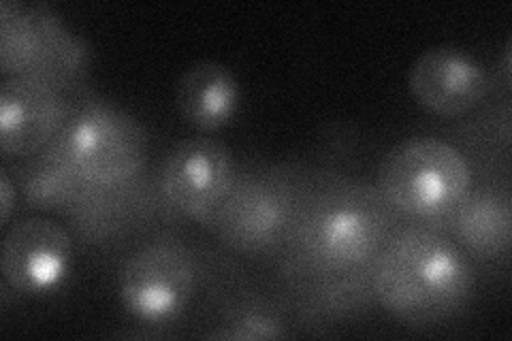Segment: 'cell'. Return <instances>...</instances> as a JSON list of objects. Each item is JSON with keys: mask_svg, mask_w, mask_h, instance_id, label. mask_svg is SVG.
Masks as SVG:
<instances>
[{"mask_svg": "<svg viewBox=\"0 0 512 341\" xmlns=\"http://www.w3.org/2000/svg\"><path fill=\"white\" fill-rule=\"evenodd\" d=\"M444 220L463 252L480 258H500L510 252L512 203L502 188H472Z\"/></svg>", "mask_w": 512, "mask_h": 341, "instance_id": "11", "label": "cell"}, {"mask_svg": "<svg viewBox=\"0 0 512 341\" xmlns=\"http://www.w3.org/2000/svg\"><path fill=\"white\" fill-rule=\"evenodd\" d=\"M235 158L227 143L190 137L167 154L160 167V190L184 216L210 220L235 184Z\"/></svg>", "mask_w": 512, "mask_h": 341, "instance_id": "7", "label": "cell"}, {"mask_svg": "<svg viewBox=\"0 0 512 341\" xmlns=\"http://www.w3.org/2000/svg\"><path fill=\"white\" fill-rule=\"evenodd\" d=\"M41 35V52L37 67L30 75L50 81L67 92L88 67V45L64 26L58 13L45 3L32 5Z\"/></svg>", "mask_w": 512, "mask_h": 341, "instance_id": "14", "label": "cell"}, {"mask_svg": "<svg viewBox=\"0 0 512 341\" xmlns=\"http://www.w3.org/2000/svg\"><path fill=\"white\" fill-rule=\"evenodd\" d=\"M67 92L32 75L5 77L0 86V150L32 156L47 148L71 116Z\"/></svg>", "mask_w": 512, "mask_h": 341, "instance_id": "9", "label": "cell"}, {"mask_svg": "<svg viewBox=\"0 0 512 341\" xmlns=\"http://www.w3.org/2000/svg\"><path fill=\"white\" fill-rule=\"evenodd\" d=\"M242 88L229 67L220 62H197L178 81L175 105L180 116L199 131L212 133L227 126L239 109Z\"/></svg>", "mask_w": 512, "mask_h": 341, "instance_id": "12", "label": "cell"}, {"mask_svg": "<svg viewBox=\"0 0 512 341\" xmlns=\"http://www.w3.org/2000/svg\"><path fill=\"white\" fill-rule=\"evenodd\" d=\"M372 290L384 310L408 327H436L468 307L474 269L455 239L431 224H410L374 258Z\"/></svg>", "mask_w": 512, "mask_h": 341, "instance_id": "1", "label": "cell"}, {"mask_svg": "<svg viewBox=\"0 0 512 341\" xmlns=\"http://www.w3.org/2000/svg\"><path fill=\"white\" fill-rule=\"evenodd\" d=\"M54 141L90 186L135 182L146 167V133L131 113L111 103L86 101L73 107Z\"/></svg>", "mask_w": 512, "mask_h": 341, "instance_id": "4", "label": "cell"}, {"mask_svg": "<svg viewBox=\"0 0 512 341\" xmlns=\"http://www.w3.org/2000/svg\"><path fill=\"white\" fill-rule=\"evenodd\" d=\"M378 190L399 214L444 220L472 190V169L455 145L436 137H414L384 156Z\"/></svg>", "mask_w": 512, "mask_h": 341, "instance_id": "3", "label": "cell"}, {"mask_svg": "<svg viewBox=\"0 0 512 341\" xmlns=\"http://www.w3.org/2000/svg\"><path fill=\"white\" fill-rule=\"evenodd\" d=\"M41 35L32 5L20 0L0 3V73L5 77L30 75L37 67Z\"/></svg>", "mask_w": 512, "mask_h": 341, "instance_id": "16", "label": "cell"}, {"mask_svg": "<svg viewBox=\"0 0 512 341\" xmlns=\"http://www.w3.org/2000/svg\"><path fill=\"white\" fill-rule=\"evenodd\" d=\"M197 265L180 241L160 239L128 256L118 292L126 314L143 324H169L192 301Z\"/></svg>", "mask_w": 512, "mask_h": 341, "instance_id": "6", "label": "cell"}, {"mask_svg": "<svg viewBox=\"0 0 512 341\" xmlns=\"http://www.w3.org/2000/svg\"><path fill=\"white\" fill-rule=\"evenodd\" d=\"M288 335L282 318L265 307L242 310L224 322V327L210 333V339L222 341H254V339H284Z\"/></svg>", "mask_w": 512, "mask_h": 341, "instance_id": "17", "label": "cell"}, {"mask_svg": "<svg viewBox=\"0 0 512 341\" xmlns=\"http://www.w3.org/2000/svg\"><path fill=\"white\" fill-rule=\"evenodd\" d=\"M393 209L378 188L340 184L303 205L291 229L301 267L318 275H348L374 263L391 237Z\"/></svg>", "mask_w": 512, "mask_h": 341, "instance_id": "2", "label": "cell"}, {"mask_svg": "<svg viewBox=\"0 0 512 341\" xmlns=\"http://www.w3.org/2000/svg\"><path fill=\"white\" fill-rule=\"evenodd\" d=\"M143 205H146V192L139 180L120 186H90L69 216L84 237L103 239L131 220Z\"/></svg>", "mask_w": 512, "mask_h": 341, "instance_id": "15", "label": "cell"}, {"mask_svg": "<svg viewBox=\"0 0 512 341\" xmlns=\"http://www.w3.org/2000/svg\"><path fill=\"white\" fill-rule=\"evenodd\" d=\"M90 184L84 182L69 158L52 141L32 154L22 169V192L30 207L47 211H69L84 199Z\"/></svg>", "mask_w": 512, "mask_h": 341, "instance_id": "13", "label": "cell"}, {"mask_svg": "<svg viewBox=\"0 0 512 341\" xmlns=\"http://www.w3.org/2000/svg\"><path fill=\"white\" fill-rule=\"evenodd\" d=\"M299 209L295 186L286 175L256 171L235 177L233 188L207 222L224 246L256 254L291 235Z\"/></svg>", "mask_w": 512, "mask_h": 341, "instance_id": "5", "label": "cell"}, {"mask_svg": "<svg viewBox=\"0 0 512 341\" xmlns=\"http://www.w3.org/2000/svg\"><path fill=\"white\" fill-rule=\"evenodd\" d=\"M15 207V188L7 169H0V224L7 226Z\"/></svg>", "mask_w": 512, "mask_h": 341, "instance_id": "18", "label": "cell"}, {"mask_svg": "<svg viewBox=\"0 0 512 341\" xmlns=\"http://www.w3.org/2000/svg\"><path fill=\"white\" fill-rule=\"evenodd\" d=\"M73 239L50 218L15 222L3 239L0 271L5 286L20 295H50L69 278Z\"/></svg>", "mask_w": 512, "mask_h": 341, "instance_id": "8", "label": "cell"}, {"mask_svg": "<svg viewBox=\"0 0 512 341\" xmlns=\"http://www.w3.org/2000/svg\"><path fill=\"white\" fill-rule=\"evenodd\" d=\"M408 88L425 109L457 118L485 101L489 75L476 56L453 45H436L414 60Z\"/></svg>", "mask_w": 512, "mask_h": 341, "instance_id": "10", "label": "cell"}, {"mask_svg": "<svg viewBox=\"0 0 512 341\" xmlns=\"http://www.w3.org/2000/svg\"><path fill=\"white\" fill-rule=\"evenodd\" d=\"M510 47H512V43L508 41V43H506V50H504V64H502V73H504V84H506V88H508V84H510V56H512Z\"/></svg>", "mask_w": 512, "mask_h": 341, "instance_id": "19", "label": "cell"}]
</instances>
